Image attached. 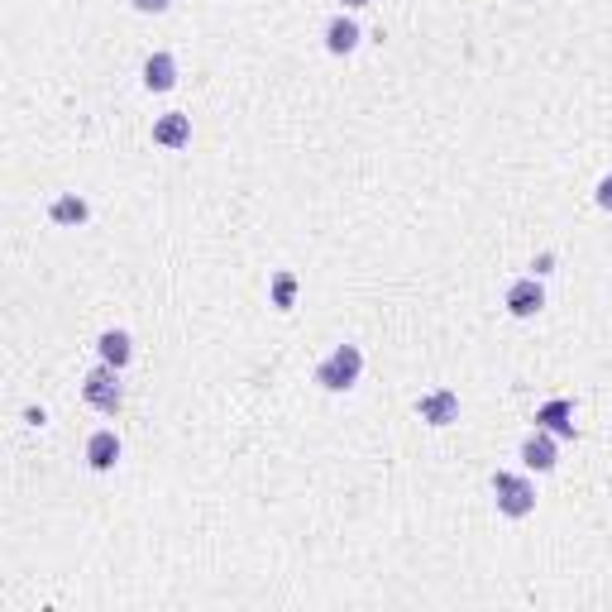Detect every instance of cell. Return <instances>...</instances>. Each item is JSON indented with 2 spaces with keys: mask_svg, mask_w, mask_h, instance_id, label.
<instances>
[{
  "mask_svg": "<svg viewBox=\"0 0 612 612\" xmlns=\"http://www.w3.org/2000/svg\"><path fill=\"white\" fill-rule=\"evenodd\" d=\"M359 373H364V350H359V345H335V350L316 364V383H321L326 393H350L354 383H359Z\"/></svg>",
  "mask_w": 612,
  "mask_h": 612,
  "instance_id": "6da1fadb",
  "label": "cell"
},
{
  "mask_svg": "<svg viewBox=\"0 0 612 612\" xmlns=\"http://www.w3.org/2000/svg\"><path fill=\"white\" fill-rule=\"evenodd\" d=\"M82 397H87V407L115 416V412H120V402H125V388H120V369L101 359V364H96V369L82 378Z\"/></svg>",
  "mask_w": 612,
  "mask_h": 612,
  "instance_id": "7a4b0ae2",
  "label": "cell"
},
{
  "mask_svg": "<svg viewBox=\"0 0 612 612\" xmlns=\"http://www.w3.org/2000/svg\"><path fill=\"white\" fill-rule=\"evenodd\" d=\"M493 503L503 517H531L536 512V488L522 474H493Z\"/></svg>",
  "mask_w": 612,
  "mask_h": 612,
  "instance_id": "3957f363",
  "label": "cell"
},
{
  "mask_svg": "<svg viewBox=\"0 0 612 612\" xmlns=\"http://www.w3.org/2000/svg\"><path fill=\"white\" fill-rule=\"evenodd\" d=\"M416 416L426 421V426H455L459 421V397L450 388H436V393L416 397Z\"/></svg>",
  "mask_w": 612,
  "mask_h": 612,
  "instance_id": "277c9868",
  "label": "cell"
},
{
  "mask_svg": "<svg viewBox=\"0 0 612 612\" xmlns=\"http://www.w3.org/2000/svg\"><path fill=\"white\" fill-rule=\"evenodd\" d=\"M522 464L526 469H536V474H550L555 464H560V450H555V436L550 431H531V436L522 440Z\"/></svg>",
  "mask_w": 612,
  "mask_h": 612,
  "instance_id": "5b68a950",
  "label": "cell"
},
{
  "mask_svg": "<svg viewBox=\"0 0 612 612\" xmlns=\"http://www.w3.org/2000/svg\"><path fill=\"white\" fill-rule=\"evenodd\" d=\"M541 306H546V287L536 283V278H517V283L507 287V311H512L517 321H531Z\"/></svg>",
  "mask_w": 612,
  "mask_h": 612,
  "instance_id": "8992f818",
  "label": "cell"
},
{
  "mask_svg": "<svg viewBox=\"0 0 612 612\" xmlns=\"http://www.w3.org/2000/svg\"><path fill=\"white\" fill-rule=\"evenodd\" d=\"M153 144H163V149H187V144H192V115H182V110L158 115V120H153Z\"/></svg>",
  "mask_w": 612,
  "mask_h": 612,
  "instance_id": "52a82bcc",
  "label": "cell"
},
{
  "mask_svg": "<svg viewBox=\"0 0 612 612\" xmlns=\"http://www.w3.org/2000/svg\"><path fill=\"white\" fill-rule=\"evenodd\" d=\"M48 220H53V225H63V230H72V225H87V220H91L87 197H77V192H63V197H53V206H48Z\"/></svg>",
  "mask_w": 612,
  "mask_h": 612,
  "instance_id": "ba28073f",
  "label": "cell"
},
{
  "mask_svg": "<svg viewBox=\"0 0 612 612\" xmlns=\"http://www.w3.org/2000/svg\"><path fill=\"white\" fill-rule=\"evenodd\" d=\"M536 426H541V431H550V436H574V402H569V397L546 402V407L536 412Z\"/></svg>",
  "mask_w": 612,
  "mask_h": 612,
  "instance_id": "9c48e42d",
  "label": "cell"
},
{
  "mask_svg": "<svg viewBox=\"0 0 612 612\" xmlns=\"http://www.w3.org/2000/svg\"><path fill=\"white\" fill-rule=\"evenodd\" d=\"M359 39H364V34H359V24H354L350 15H335V20L326 24V48L335 53V58L354 53V48H359Z\"/></svg>",
  "mask_w": 612,
  "mask_h": 612,
  "instance_id": "30bf717a",
  "label": "cell"
},
{
  "mask_svg": "<svg viewBox=\"0 0 612 612\" xmlns=\"http://www.w3.org/2000/svg\"><path fill=\"white\" fill-rule=\"evenodd\" d=\"M144 87L149 91H173L177 87V58L173 53H149V63H144Z\"/></svg>",
  "mask_w": 612,
  "mask_h": 612,
  "instance_id": "8fae6325",
  "label": "cell"
},
{
  "mask_svg": "<svg viewBox=\"0 0 612 612\" xmlns=\"http://www.w3.org/2000/svg\"><path fill=\"white\" fill-rule=\"evenodd\" d=\"M115 459H120V436L115 431H96L87 440V464L96 474H106V469H115Z\"/></svg>",
  "mask_w": 612,
  "mask_h": 612,
  "instance_id": "7c38bea8",
  "label": "cell"
},
{
  "mask_svg": "<svg viewBox=\"0 0 612 612\" xmlns=\"http://www.w3.org/2000/svg\"><path fill=\"white\" fill-rule=\"evenodd\" d=\"M96 350H101V359H106V364L125 369V364H130V354H134L130 330H101V335H96Z\"/></svg>",
  "mask_w": 612,
  "mask_h": 612,
  "instance_id": "4fadbf2b",
  "label": "cell"
},
{
  "mask_svg": "<svg viewBox=\"0 0 612 612\" xmlns=\"http://www.w3.org/2000/svg\"><path fill=\"white\" fill-rule=\"evenodd\" d=\"M292 302H297V278H292V273H278V278H273V306H278V311H292Z\"/></svg>",
  "mask_w": 612,
  "mask_h": 612,
  "instance_id": "5bb4252c",
  "label": "cell"
},
{
  "mask_svg": "<svg viewBox=\"0 0 612 612\" xmlns=\"http://www.w3.org/2000/svg\"><path fill=\"white\" fill-rule=\"evenodd\" d=\"M593 201H598V211H608L612 216V173L598 182V192H593Z\"/></svg>",
  "mask_w": 612,
  "mask_h": 612,
  "instance_id": "9a60e30c",
  "label": "cell"
},
{
  "mask_svg": "<svg viewBox=\"0 0 612 612\" xmlns=\"http://www.w3.org/2000/svg\"><path fill=\"white\" fill-rule=\"evenodd\" d=\"M130 5L139 10V15H163V10H168L173 0H130Z\"/></svg>",
  "mask_w": 612,
  "mask_h": 612,
  "instance_id": "2e32d148",
  "label": "cell"
},
{
  "mask_svg": "<svg viewBox=\"0 0 612 612\" xmlns=\"http://www.w3.org/2000/svg\"><path fill=\"white\" fill-rule=\"evenodd\" d=\"M364 5H369V0H345V10H364Z\"/></svg>",
  "mask_w": 612,
  "mask_h": 612,
  "instance_id": "e0dca14e",
  "label": "cell"
}]
</instances>
